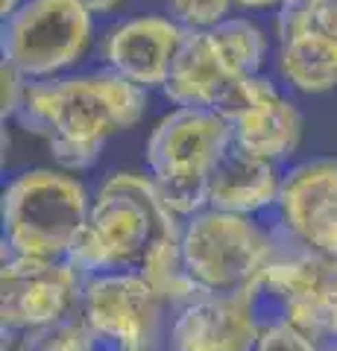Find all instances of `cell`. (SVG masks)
<instances>
[{
    "label": "cell",
    "mask_w": 337,
    "mask_h": 351,
    "mask_svg": "<svg viewBox=\"0 0 337 351\" xmlns=\"http://www.w3.org/2000/svg\"><path fill=\"white\" fill-rule=\"evenodd\" d=\"M185 226L144 173H112L100 184L91 214L68 258L82 276L138 272L165 304H188L200 287L185 272Z\"/></svg>",
    "instance_id": "obj_1"
},
{
    "label": "cell",
    "mask_w": 337,
    "mask_h": 351,
    "mask_svg": "<svg viewBox=\"0 0 337 351\" xmlns=\"http://www.w3.org/2000/svg\"><path fill=\"white\" fill-rule=\"evenodd\" d=\"M147 108V88L115 71L27 82L18 120L47 141L65 170H89L108 138L132 129Z\"/></svg>",
    "instance_id": "obj_2"
},
{
    "label": "cell",
    "mask_w": 337,
    "mask_h": 351,
    "mask_svg": "<svg viewBox=\"0 0 337 351\" xmlns=\"http://www.w3.org/2000/svg\"><path fill=\"white\" fill-rule=\"evenodd\" d=\"M0 214L6 255L65 261L91 214V199L73 176L36 167L9 182Z\"/></svg>",
    "instance_id": "obj_3"
},
{
    "label": "cell",
    "mask_w": 337,
    "mask_h": 351,
    "mask_svg": "<svg viewBox=\"0 0 337 351\" xmlns=\"http://www.w3.org/2000/svg\"><path fill=\"white\" fill-rule=\"evenodd\" d=\"M232 144V126L209 108L176 106L147 138L150 179L179 217L209 208V184L220 156Z\"/></svg>",
    "instance_id": "obj_4"
},
{
    "label": "cell",
    "mask_w": 337,
    "mask_h": 351,
    "mask_svg": "<svg viewBox=\"0 0 337 351\" xmlns=\"http://www.w3.org/2000/svg\"><path fill=\"white\" fill-rule=\"evenodd\" d=\"M264 56V32L246 18H229L214 29H185L161 91L173 106L220 112L244 76L261 71Z\"/></svg>",
    "instance_id": "obj_5"
},
{
    "label": "cell",
    "mask_w": 337,
    "mask_h": 351,
    "mask_svg": "<svg viewBox=\"0 0 337 351\" xmlns=\"http://www.w3.org/2000/svg\"><path fill=\"white\" fill-rule=\"evenodd\" d=\"M276 258V240L246 214L202 208L185 223L182 261L200 293H246Z\"/></svg>",
    "instance_id": "obj_6"
},
{
    "label": "cell",
    "mask_w": 337,
    "mask_h": 351,
    "mask_svg": "<svg viewBox=\"0 0 337 351\" xmlns=\"http://www.w3.org/2000/svg\"><path fill=\"white\" fill-rule=\"evenodd\" d=\"M91 12L80 0H27L3 21V62L27 80H53L89 50Z\"/></svg>",
    "instance_id": "obj_7"
},
{
    "label": "cell",
    "mask_w": 337,
    "mask_h": 351,
    "mask_svg": "<svg viewBox=\"0 0 337 351\" xmlns=\"http://www.w3.org/2000/svg\"><path fill=\"white\" fill-rule=\"evenodd\" d=\"M255 311H276V322H288L314 343L337 337V258L299 249L267 263L249 287Z\"/></svg>",
    "instance_id": "obj_8"
},
{
    "label": "cell",
    "mask_w": 337,
    "mask_h": 351,
    "mask_svg": "<svg viewBox=\"0 0 337 351\" xmlns=\"http://www.w3.org/2000/svg\"><path fill=\"white\" fill-rule=\"evenodd\" d=\"M161 302L138 272L89 276L77 307L94 351H156Z\"/></svg>",
    "instance_id": "obj_9"
},
{
    "label": "cell",
    "mask_w": 337,
    "mask_h": 351,
    "mask_svg": "<svg viewBox=\"0 0 337 351\" xmlns=\"http://www.w3.org/2000/svg\"><path fill=\"white\" fill-rule=\"evenodd\" d=\"M82 272L71 261L6 255L0 267V325L3 337L41 331L77 313Z\"/></svg>",
    "instance_id": "obj_10"
},
{
    "label": "cell",
    "mask_w": 337,
    "mask_h": 351,
    "mask_svg": "<svg viewBox=\"0 0 337 351\" xmlns=\"http://www.w3.org/2000/svg\"><path fill=\"white\" fill-rule=\"evenodd\" d=\"M281 223L302 249L337 258V158H314L281 179Z\"/></svg>",
    "instance_id": "obj_11"
},
{
    "label": "cell",
    "mask_w": 337,
    "mask_h": 351,
    "mask_svg": "<svg viewBox=\"0 0 337 351\" xmlns=\"http://www.w3.org/2000/svg\"><path fill=\"white\" fill-rule=\"evenodd\" d=\"M261 322L253 293H202L182 304L170 325V351H253Z\"/></svg>",
    "instance_id": "obj_12"
},
{
    "label": "cell",
    "mask_w": 337,
    "mask_h": 351,
    "mask_svg": "<svg viewBox=\"0 0 337 351\" xmlns=\"http://www.w3.org/2000/svg\"><path fill=\"white\" fill-rule=\"evenodd\" d=\"M185 29L167 15H144L117 24L103 41L108 71L141 88H165Z\"/></svg>",
    "instance_id": "obj_13"
},
{
    "label": "cell",
    "mask_w": 337,
    "mask_h": 351,
    "mask_svg": "<svg viewBox=\"0 0 337 351\" xmlns=\"http://www.w3.org/2000/svg\"><path fill=\"white\" fill-rule=\"evenodd\" d=\"M281 179L276 161L253 156L232 141L220 156L209 184V208L229 214H255L261 208L279 205Z\"/></svg>",
    "instance_id": "obj_14"
},
{
    "label": "cell",
    "mask_w": 337,
    "mask_h": 351,
    "mask_svg": "<svg viewBox=\"0 0 337 351\" xmlns=\"http://www.w3.org/2000/svg\"><path fill=\"white\" fill-rule=\"evenodd\" d=\"M279 73L302 94H323L337 88V41L314 29L297 15L276 18Z\"/></svg>",
    "instance_id": "obj_15"
},
{
    "label": "cell",
    "mask_w": 337,
    "mask_h": 351,
    "mask_svg": "<svg viewBox=\"0 0 337 351\" xmlns=\"http://www.w3.org/2000/svg\"><path fill=\"white\" fill-rule=\"evenodd\" d=\"M229 126L237 147L270 161L288 158L299 147L302 138L299 108L288 97H281L276 85H270L253 106L244 108L235 120H229Z\"/></svg>",
    "instance_id": "obj_16"
},
{
    "label": "cell",
    "mask_w": 337,
    "mask_h": 351,
    "mask_svg": "<svg viewBox=\"0 0 337 351\" xmlns=\"http://www.w3.org/2000/svg\"><path fill=\"white\" fill-rule=\"evenodd\" d=\"M12 351H94V346L85 334L82 322L77 319V313H73L65 322L21 334Z\"/></svg>",
    "instance_id": "obj_17"
},
{
    "label": "cell",
    "mask_w": 337,
    "mask_h": 351,
    "mask_svg": "<svg viewBox=\"0 0 337 351\" xmlns=\"http://www.w3.org/2000/svg\"><path fill=\"white\" fill-rule=\"evenodd\" d=\"M235 0H167V18L182 29H214L229 21Z\"/></svg>",
    "instance_id": "obj_18"
},
{
    "label": "cell",
    "mask_w": 337,
    "mask_h": 351,
    "mask_svg": "<svg viewBox=\"0 0 337 351\" xmlns=\"http://www.w3.org/2000/svg\"><path fill=\"white\" fill-rule=\"evenodd\" d=\"M253 351H320V343H314L299 328L279 322V325H270L261 331L258 346Z\"/></svg>",
    "instance_id": "obj_19"
},
{
    "label": "cell",
    "mask_w": 337,
    "mask_h": 351,
    "mask_svg": "<svg viewBox=\"0 0 337 351\" xmlns=\"http://www.w3.org/2000/svg\"><path fill=\"white\" fill-rule=\"evenodd\" d=\"M0 80H3V117H12L18 114L21 103H24V91H27V76L15 71L9 62H3V68H0Z\"/></svg>",
    "instance_id": "obj_20"
},
{
    "label": "cell",
    "mask_w": 337,
    "mask_h": 351,
    "mask_svg": "<svg viewBox=\"0 0 337 351\" xmlns=\"http://www.w3.org/2000/svg\"><path fill=\"white\" fill-rule=\"evenodd\" d=\"M281 15H297L305 21V24H311L314 29H320L337 41V0H317L308 12H281Z\"/></svg>",
    "instance_id": "obj_21"
},
{
    "label": "cell",
    "mask_w": 337,
    "mask_h": 351,
    "mask_svg": "<svg viewBox=\"0 0 337 351\" xmlns=\"http://www.w3.org/2000/svg\"><path fill=\"white\" fill-rule=\"evenodd\" d=\"M80 3L89 9L91 15H103V12H115V9L121 6L124 0H80Z\"/></svg>",
    "instance_id": "obj_22"
},
{
    "label": "cell",
    "mask_w": 337,
    "mask_h": 351,
    "mask_svg": "<svg viewBox=\"0 0 337 351\" xmlns=\"http://www.w3.org/2000/svg\"><path fill=\"white\" fill-rule=\"evenodd\" d=\"M317 0H279V12H308Z\"/></svg>",
    "instance_id": "obj_23"
},
{
    "label": "cell",
    "mask_w": 337,
    "mask_h": 351,
    "mask_svg": "<svg viewBox=\"0 0 337 351\" xmlns=\"http://www.w3.org/2000/svg\"><path fill=\"white\" fill-rule=\"evenodd\" d=\"M24 3H27V0H0V15H3V21H6L9 15H15Z\"/></svg>",
    "instance_id": "obj_24"
},
{
    "label": "cell",
    "mask_w": 337,
    "mask_h": 351,
    "mask_svg": "<svg viewBox=\"0 0 337 351\" xmlns=\"http://www.w3.org/2000/svg\"><path fill=\"white\" fill-rule=\"evenodd\" d=\"M235 6H244V9H264V6H279V0H235Z\"/></svg>",
    "instance_id": "obj_25"
},
{
    "label": "cell",
    "mask_w": 337,
    "mask_h": 351,
    "mask_svg": "<svg viewBox=\"0 0 337 351\" xmlns=\"http://www.w3.org/2000/svg\"><path fill=\"white\" fill-rule=\"evenodd\" d=\"M332 351H337V348H332Z\"/></svg>",
    "instance_id": "obj_26"
}]
</instances>
